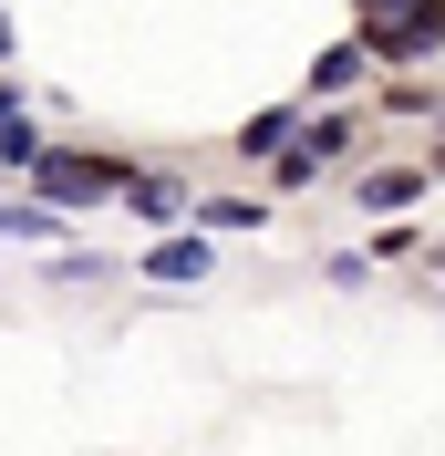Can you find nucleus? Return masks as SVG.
I'll return each mask as SVG.
<instances>
[{"instance_id": "obj_1", "label": "nucleus", "mask_w": 445, "mask_h": 456, "mask_svg": "<svg viewBox=\"0 0 445 456\" xmlns=\"http://www.w3.org/2000/svg\"><path fill=\"white\" fill-rule=\"evenodd\" d=\"M42 198L53 208H93V198H114V167L104 156H53L42 167Z\"/></svg>"}, {"instance_id": "obj_2", "label": "nucleus", "mask_w": 445, "mask_h": 456, "mask_svg": "<svg viewBox=\"0 0 445 456\" xmlns=\"http://www.w3.org/2000/svg\"><path fill=\"white\" fill-rule=\"evenodd\" d=\"M373 42H384V53H425V42H445V0H425L415 21H384V11H373Z\"/></svg>"}, {"instance_id": "obj_3", "label": "nucleus", "mask_w": 445, "mask_h": 456, "mask_svg": "<svg viewBox=\"0 0 445 456\" xmlns=\"http://www.w3.org/2000/svg\"><path fill=\"white\" fill-rule=\"evenodd\" d=\"M156 281H207V239H166L156 249Z\"/></svg>"}, {"instance_id": "obj_4", "label": "nucleus", "mask_w": 445, "mask_h": 456, "mask_svg": "<svg viewBox=\"0 0 445 456\" xmlns=\"http://www.w3.org/2000/svg\"><path fill=\"white\" fill-rule=\"evenodd\" d=\"M425 198V176H404V167H393V176H362V208H415Z\"/></svg>"}, {"instance_id": "obj_5", "label": "nucleus", "mask_w": 445, "mask_h": 456, "mask_svg": "<svg viewBox=\"0 0 445 456\" xmlns=\"http://www.w3.org/2000/svg\"><path fill=\"white\" fill-rule=\"evenodd\" d=\"M125 198H135L145 218H176V176H135V187H125Z\"/></svg>"}]
</instances>
